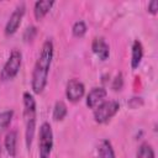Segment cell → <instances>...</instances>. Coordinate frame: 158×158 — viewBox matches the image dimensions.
I'll use <instances>...</instances> for the list:
<instances>
[{
    "label": "cell",
    "mask_w": 158,
    "mask_h": 158,
    "mask_svg": "<svg viewBox=\"0 0 158 158\" xmlns=\"http://www.w3.org/2000/svg\"><path fill=\"white\" fill-rule=\"evenodd\" d=\"M52 58H53V43L51 40H47L42 46L41 53L36 60L32 72L31 88L35 94H41L47 85Z\"/></svg>",
    "instance_id": "1"
},
{
    "label": "cell",
    "mask_w": 158,
    "mask_h": 158,
    "mask_svg": "<svg viewBox=\"0 0 158 158\" xmlns=\"http://www.w3.org/2000/svg\"><path fill=\"white\" fill-rule=\"evenodd\" d=\"M23 122H25V142L30 151L35 137L36 128V101L32 94L23 93Z\"/></svg>",
    "instance_id": "2"
},
{
    "label": "cell",
    "mask_w": 158,
    "mask_h": 158,
    "mask_svg": "<svg viewBox=\"0 0 158 158\" xmlns=\"http://www.w3.org/2000/svg\"><path fill=\"white\" fill-rule=\"evenodd\" d=\"M53 148V132L48 122H43L38 132V153L40 158H49Z\"/></svg>",
    "instance_id": "3"
},
{
    "label": "cell",
    "mask_w": 158,
    "mask_h": 158,
    "mask_svg": "<svg viewBox=\"0 0 158 158\" xmlns=\"http://www.w3.org/2000/svg\"><path fill=\"white\" fill-rule=\"evenodd\" d=\"M21 62H22V54H21V52L17 51V49H14L10 53V57L7 58L6 63L4 64L2 69H1L0 79L2 81H7V80L14 79L17 75L20 68H21Z\"/></svg>",
    "instance_id": "4"
},
{
    "label": "cell",
    "mask_w": 158,
    "mask_h": 158,
    "mask_svg": "<svg viewBox=\"0 0 158 158\" xmlns=\"http://www.w3.org/2000/svg\"><path fill=\"white\" fill-rule=\"evenodd\" d=\"M120 109V104L116 100H105L94 109V118L98 123H105L112 118Z\"/></svg>",
    "instance_id": "5"
},
{
    "label": "cell",
    "mask_w": 158,
    "mask_h": 158,
    "mask_svg": "<svg viewBox=\"0 0 158 158\" xmlns=\"http://www.w3.org/2000/svg\"><path fill=\"white\" fill-rule=\"evenodd\" d=\"M25 9H26L25 7V4L21 2V4H19L16 6V9L10 15V17H9L7 22H6V26H5V33L7 36H11V35H14L17 31L19 26L21 25L22 17L25 15Z\"/></svg>",
    "instance_id": "6"
},
{
    "label": "cell",
    "mask_w": 158,
    "mask_h": 158,
    "mask_svg": "<svg viewBox=\"0 0 158 158\" xmlns=\"http://www.w3.org/2000/svg\"><path fill=\"white\" fill-rule=\"evenodd\" d=\"M84 93H85V86L81 81H79L77 79H70L67 83L65 95H67V99L69 101H72V102L79 101L84 96Z\"/></svg>",
    "instance_id": "7"
},
{
    "label": "cell",
    "mask_w": 158,
    "mask_h": 158,
    "mask_svg": "<svg viewBox=\"0 0 158 158\" xmlns=\"http://www.w3.org/2000/svg\"><path fill=\"white\" fill-rule=\"evenodd\" d=\"M106 95H107V91L104 88L101 86L94 88L86 96V106L89 109H95L96 106H99L101 102L105 101Z\"/></svg>",
    "instance_id": "8"
},
{
    "label": "cell",
    "mask_w": 158,
    "mask_h": 158,
    "mask_svg": "<svg viewBox=\"0 0 158 158\" xmlns=\"http://www.w3.org/2000/svg\"><path fill=\"white\" fill-rule=\"evenodd\" d=\"M91 49L93 52L95 53V56L101 59V60H106L110 56V48H109V44L105 42V40L102 37H96L94 38L93 41V44H91Z\"/></svg>",
    "instance_id": "9"
},
{
    "label": "cell",
    "mask_w": 158,
    "mask_h": 158,
    "mask_svg": "<svg viewBox=\"0 0 158 158\" xmlns=\"http://www.w3.org/2000/svg\"><path fill=\"white\" fill-rule=\"evenodd\" d=\"M4 146L5 149L7 152V154L14 158L16 157V152H17V131L16 130H11L10 132L6 133L5 139H4Z\"/></svg>",
    "instance_id": "10"
},
{
    "label": "cell",
    "mask_w": 158,
    "mask_h": 158,
    "mask_svg": "<svg viewBox=\"0 0 158 158\" xmlns=\"http://www.w3.org/2000/svg\"><path fill=\"white\" fill-rule=\"evenodd\" d=\"M54 5V1L52 0H40L36 1L35 7H33V15L36 17V20H42L52 9V6Z\"/></svg>",
    "instance_id": "11"
},
{
    "label": "cell",
    "mask_w": 158,
    "mask_h": 158,
    "mask_svg": "<svg viewBox=\"0 0 158 158\" xmlns=\"http://www.w3.org/2000/svg\"><path fill=\"white\" fill-rule=\"evenodd\" d=\"M142 58H143V46L138 40H136L132 44V56H131V67H132V69L138 68V65L142 62Z\"/></svg>",
    "instance_id": "12"
},
{
    "label": "cell",
    "mask_w": 158,
    "mask_h": 158,
    "mask_svg": "<svg viewBox=\"0 0 158 158\" xmlns=\"http://www.w3.org/2000/svg\"><path fill=\"white\" fill-rule=\"evenodd\" d=\"M98 158H116L112 144L109 139H102L98 148Z\"/></svg>",
    "instance_id": "13"
},
{
    "label": "cell",
    "mask_w": 158,
    "mask_h": 158,
    "mask_svg": "<svg viewBox=\"0 0 158 158\" xmlns=\"http://www.w3.org/2000/svg\"><path fill=\"white\" fill-rule=\"evenodd\" d=\"M68 110H67V106L63 101H57L54 107H53V120L54 121H62L65 115H67Z\"/></svg>",
    "instance_id": "14"
},
{
    "label": "cell",
    "mask_w": 158,
    "mask_h": 158,
    "mask_svg": "<svg viewBox=\"0 0 158 158\" xmlns=\"http://www.w3.org/2000/svg\"><path fill=\"white\" fill-rule=\"evenodd\" d=\"M136 158H156L154 156V151L152 148V146L147 142L142 143L137 151V154H136Z\"/></svg>",
    "instance_id": "15"
},
{
    "label": "cell",
    "mask_w": 158,
    "mask_h": 158,
    "mask_svg": "<svg viewBox=\"0 0 158 158\" xmlns=\"http://www.w3.org/2000/svg\"><path fill=\"white\" fill-rule=\"evenodd\" d=\"M12 116H14L12 110H6V111L0 112V133L10 125V122L12 120Z\"/></svg>",
    "instance_id": "16"
},
{
    "label": "cell",
    "mask_w": 158,
    "mask_h": 158,
    "mask_svg": "<svg viewBox=\"0 0 158 158\" xmlns=\"http://www.w3.org/2000/svg\"><path fill=\"white\" fill-rule=\"evenodd\" d=\"M72 32L75 37H83L86 32V25L84 21H77L74 25H73V28H72Z\"/></svg>",
    "instance_id": "17"
},
{
    "label": "cell",
    "mask_w": 158,
    "mask_h": 158,
    "mask_svg": "<svg viewBox=\"0 0 158 158\" xmlns=\"http://www.w3.org/2000/svg\"><path fill=\"white\" fill-rule=\"evenodd\" d=\"M36 32H37V28H36L35 26H30V27H27L26 31H25V33H23V38H25V41H32L33 37H35V35H36Z\"/></svg>",
    "instance_id": "18"
},
{
    "label": "cell",
    "mask_w": 158,
    "mask_h": 158,
    "mask_svg": "<svg viewBox=\"0 0 158 158\" xmlns=\"http://www.w3.org/2000/svg\"><path fill=\"white\" fill-rule=\"evenodd\" d=\"M122 83H123V80H122V74L120 73V74H117V75H116L115 80H114L112 89H114V90H120V89L122 88Z\"/></svg>",
    "instance_id": "19"
},
{
    "label": "cell",
    "mask_w": 158,
    "mask_h": 158,
    "mask_svg": "<svg viewBox=\"0 0 158 158\" xmlns=\"http://www.w3.org/2000/svg\"><path fill=\"white\" fill-rule=\"evenodd\" d=\"M148 11L152 14V15H156L157 11H158V1L157 0H152L148 2Z\"/></svg>",
    "instance_id": "20"
}]
</instances>
